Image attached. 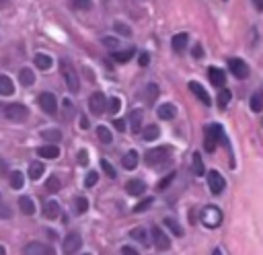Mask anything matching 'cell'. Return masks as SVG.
<instances>
[{
  "label": "cell",
  "mask_w": 263,
  "mask_h": 255,
  "mask_svg": "<svg viewBox=\"0 0 263 255\" xmlns=\"http://www.w3.org/2000/svg\"><path fill=\"white\" fill-rule=\"evenodd\" d=\"M148 62H150V56L144 51V53H140V58H138V64L144 68V66H148Z\"/></svg>",
  "instance_id": "48"
},
{
  "label": "cell",
  "mask_w": 263,
  "mask_h": 255,
  "mask_svg": "<svg viewBox=\"0 0 263 255\" xmlns=\"http://www.w3.org/2000/svg\"><path fill=\"white\" fill-rule=\"evenodd\" d=\"M138 152L136 150H129V152H125L123 156H121V167L123 169H127V171H134L136 167H138Z\"/></svg>",
  "instance_id": "20"
},
{
  "label": "cell",
  "mask_w": 263,
  "mask_h": 255,
  "mask_svg": "<svg viewBox=\"0 0 263 255\" xmlns=\"http://www.w3.org/2000/svg\"><path fill=\"white\" fill-rule=\"evenodd\" d=\"M113 128H115L117 132H123V130H125V121H123V119H113Z\"/></svg>",
  "instance_id": "49"
},
{
  "label": "cell",
  "mask_w": 263,
  "mask_h": 255,
  "mask_svg": "<svg viewBox=\"0 0 263 255\" xmlns=\"http://www.w3.org/2000/svg\"><path fill=\"white\" fill-rule=\"evenodd\" d=\"M37 101H39V107H41L47 115H55V113H58V99H55L53 93H41Z\"/></svg>",
  "instance_id": "7"
},
{
  "label": "cell",
  "mask_w": 263,
  "mask_h": 255,
  "mask_svg": "<svg viewBox=\"0 0 263 255\" xmlns=\"http://www.w3.org/2000/svg\"><path fill=\"white\" fill-rule=\"evenodd\" d=\"M189 90H191V93H193V95H195V97L201 101V105H205V107H210V105H212V99H210L208 90H205V88H203L199 82L191 80V82H189Z\"/></svg>",
  "instance_id": "13"
},
{
  "label": "cell",
  "mask_w": 263,
  "mask_h": 255,
  "mask_svg": "<svg viewBox=\"0 0 263 255\" xmlns=\"http://www.w3.org/2000/svg\"><path fill=\"white\" fill-rule=\"evenodd\" d=\"M97 181H99V173L97 171H88V175L84 179V187H92Z\"/></svg>",
  "instance_id": "44"
},
{
  "label": "cell",
  "mask_w": 263,
  "mask_h": 255,
  "mask_svg": "<svg viewBox=\"0 0 263 255\" xmlns=\"http://www.w3.org/2000/svg\"><path fill=\"white\" fill-rule=\"evenodd\" d=\"M60 70H62V76H64L66 86H68L72 93H78V90H80V78H78L74 66H72L68 60H62V62H60Z\"/></svg>",
  "instance_id": "3"
},
{
  "label": "cell",
  "mask_w": 263,
  "mask_h": 255,
  "mask_svg": "<svg viewBox=\"0 0 263 255\" xmlns=\"http://www.w3.org/2000/svg\"><path fill=\"white\" fill-rule=\"evenodd\" d=\"M152 204H154V197H144L140 204H136V206H134V212H136V214H140V212H146V210H148Z\"/></svg>",
  "instance_id": "38"
},
{
  "label": "cell",
  "mask_w": 263,
  "mask_h": 255,
  "mask_svg": "<svg viewBox=\"0 0 263 255\" xmlns=\"http://www.w3.org/2000/svg\"><path fill=\"white\" fill-rule=\"evenodd\" d=\"M142 132V138L146 140V142H150V140H156L158 136H160V128L156 125V123H150V125H146L144 130H140Z\"/></svg>",
  "instance_id": "25"
},
{
  "label": "cell",
  "mask_w": 263,
  "mask_h": 255,
  "mask_svg": "<svg viewBox=\"0 0 263 255\" xmlns=\"http://www.w3.org/2000/svg\"><path fill=\"white\" fill-rule=\"evenodd\" d=\"M88 210V199L84 195H76L74 197V214H84Z\"/></svg>",
  "instance_id": "31"
},
{
  "label": "cell",
  "mask_w": 263,
  "mask_h": 255,
  "mask_svg": "<svg viewBox=\"0 0 263 255\" xmlns=\"http://www.w3.org/2000/svg\"><path fill=\"white\" fill-rule=\"evenodd\" d=\"M43 216H45L47 220H53V218H58V216H60V204H58L55 199H51V202H45V204H43Z\"/></svg>",
  "instance_id": "22"
},
{
  "label": "cell",
  "mask_w": 263,
  "mask_h": 255,
  "mask_svg": "<svg viewBox=\"0 0 263 255\" xmlns=\"http://www.w3.org/2000/svg\"><path fill=\"white\" fill-rule=\"evenodd\" d=\"M76 8H90V0H74Z\"/></svg>",
  "instance_id": "51"
},
{
  "label": "cell",
  "mask_w": 263,
  "mask_h": 255,
  "mask_svg": "<svg viewBox=\"0 0 263 255\" xmlns=\"http://www.w3.org/2000/svg\"><path fill=\"white\" fill-rule=\"evenodd\" d=\"M43 165L41 162H31L29 165V171H27V175H29V179H33V181H37V179H41L43 177Z\"/></svg>",
  "instance_id": "28"
},
{
  "label": "cell",
  "mask_w": 263,
  "mask_h": 255,
  "mask_svg": "<svg viewBox=\"0 0 263 255\" xmlns=\"http://www.w3.org/2000/svg\"><path fill=\"white\" fill-rule=\"evenodd\" d=\"M101 167H103V171L107 173V177H111V179H115V177H117V171L113 169V165H111L107 158H103V160H101Z\"/></svg>",
  "instance_id": "42"
},
{
  "label": "cell",
  "mask_w": 263,
  "mask_h": 255,
  "mask_svg": "<svg viewBox=\"0 0 263 255\" xmlns=\"http://www.w3.org/2000/svg\"><path fill=\"white\" fill-rule=\"evenodd\" d=\"M14 93V84L6 74H0V95L2 97H10Z\"/></svg>",
  "instance_id": "24"
},
{
  "label": "cell",
  "mask_w": 263,
  "mask_h": 255,
  "mask_svg": "<svg viewBox=\"0 0 263 255\" xmlns=\"http://www.w3.org/2000/svg\"><path fill=\"white\" fill-rule=\"evenodd\" d=\"M125 191L129 193V195H142L144 191H146V183L142 181V179H129L127 183H125Z\"/></svg>",
  "instance_id": "15"
},
{
  "label": "cell",
  "mask_w": 263,
  "mask_h": 255,
  "mask_svg": "<svg viewBox=\"0 0 263 255\" xmlns=\"http://www.w3.org/2000/svg\"><path fill=\"white\" fill-rule=\"evenodd\" d=\"M47 234L51 236V241H55V236H58V234H55V230H47Z\"/></svg>",
  "instance_id": "55"
},
{
  "label": "cell",
  "mask_w": 263,
  "mask_h": 255,
  "mask_svg": "<svg viewBox=\"0 0 263 255\" xmlns=\"http://www.w3.org/2000/svg\"><path fill=\"white\" fill-rule=\"evenodd\" d=\"M119 109H121V99H119V97H111V99L107 101V105H105V111H109L111 115H115Z\"/></svg>",
  "instance_id": "35"
},
{
  "label": "cell",
  "mask_w": 263,
  "mask_h": 255,
  "mask_svg": "<svg viewBox=\"0 0 263 255\" xmlns=\"http://www.w3.org/2000/svg\"><path fill=\"white\" fill-rule=\"evenodd\" d=\"M201 224L205 228H218L222 224V210L218 206H212V204L203 206V210H201Z\"/></svg>",
  "instance_id": "4"
},
{
  "label": "cell",
  "mask_w": 263,
  "mask_h": 255,
  "mask_svg": "<svg viewBox=\"0 0 263 255\" xmlns=\"http://www.w3.org/2000/svg\"><path fill=\"white\" fill-rule=\"evenodd\" d=\"M105 105H107V99H105V95H103L101 90H97V93H92V95L88 97V109H90L92 115L105 113Z\"/></svg>",
  "instance_id": "9"
},
{
  "label": "cell",
  "mask_w": 263,
  "mask_h": 255,
  "mask_svg": "<svg viewBox=\"0 0 263 255\" xmlns=\"http://www.w3.org/2000/svg\"><path fill=\"white\" fill-rule=\"evenodd\" d=\"M84 255H88V253H84Z\"/></svg>",
  "instance_id": "59"
},
{
  "label": "cell",
  "mask_w": 263,
  "mask_h": 255,
  "mask_svg": "<svg viewBox=\"0 0 263 255\" xmlns=\"http://www.w3.org/2000/svg\"><path fill=\"white\" fill-rule=\"evenodd\" d=\"M156 113H158L160 119H166L168 121V119H175L177 117V107L173 103H162V105H158Z\"/></svg>",
  "instance_id": "16"
},
{
  "label": "cell",
  "mask_w": 263,
  "mask_h": 255,
  "mask_svg": "<svg viewBox=\"0 0 263 255\" xmlns=\"http://www.w3.org/2000/svg\"><path fill=\"white\" fill-rule=\"evenodd\" d=\"M41 138L47 140V142H51V144H55L58 140H62V132L60 130H43L41 132Z\"/></svg>",
  "instance_id": "32"
},
{
  "label": "cell",
  "mask_w": 263,
  "mask_h": 255,
  "mask_svg": "<svg viewBox=\"0 0 263 255\" xmlns=\"http://www.w3.org/2000/svg\"><path fill=\"white\" fill-rule=\"evenodd\" d=\"M23 255H55V251H53V247H49L45 243L31 241L23 247Z\"/></svg>",
  "instance_id": "6"
},
{
  "label": "cell",
  "mask_w": 263,
  "mask_h": 255,
  "mask_svg": "<svg viewBox=\"0 0 263 255\" xmlns=\"http://www.w3.org/2000/svg\"><path fill=\"white\" fill-rule=\"evenodd\" d=\"M230 99H232V93H230V90H226V88H222V90H220V95H218V107H222V109H224V107L228 105V101H230Z\"/></svg>",
  "instance_id": "39"
},
{
  "label": "cell",
  "mask_w": 263,
  "mask_h": 255,
  "mask_svg": "<svg viewBox=\"0 0 263 255\" xmlns=\"http://www.w3.org/2000/svg\"><path fill=\"white\" fill-rule=\"evenodd\" d=\"M212 255H222V251H220V249H214V251H212Z\"/></svg>",
  "instance_id": "56"
},
{
  "label": "cell",
  "mask_w": 263,
  "mask_h": 255,
  "mask_svg": "<svg viewBox=\"0 0 263 255\" xmlns=\"http://www.w3.org/2000/svg\"><path fill=\"white\" fill-rule=\"evenodd\" d=\"M35 66L39 70H49L51 68V58L45 53H35Z\"/></svg>",
  "instance_id": "29"
},
{
  "label": "cell",
  "mask_w": 263,
  "mask_h": 255,
  "mask_svg": "<svg viewBox=\"0 0 263 255\" xmlns=\"http://www.w3.org/2000/svg\"><path fill=\"white\" fill-rule=\"evenodd\" d=\"M37 154L39 156H43V158H58L60 156V148L55 146V144H43V146H39L37 148Z\"/></svg>",
  "instance_id": "19"
},
{
  "label": "cell",
  "mask_w": 263,
  "mask_h": 255,
  "mask_svg": "<svg viewBox=\"0 0 263 255\" xmlns=\"http://www.w3.org/2000/svg\"><path fill=\"white\" fill-rule=\"evenodd\" d=\"M208 187H210V191L214 195H220L224 191V187H226V181L218 171H208Z\"/></svg>",
  "instance_id": "10"
},
{
  "label": "cell",
  "mask_w": 263,
  "mask_h": 255,
  "mask_svg": "<svg viewBox=\"0 0 263 255\" xmlns=\"http://www.w3.org/2000/svg\"><path fill=\"white\" fill-rule=\"evenodd\" d=\"M142 119H144V111H142V109H134V111L129 113V128H132L134 134H140V130H142Z\"/></svg>",
  "instance_id": "18"
},
{
  "label": "cell",
  "mask_w": 263,
  "mask_h": 255,
  "mask_svg": "<svg viewBox=\"0 0 263 255\" xmlns=\"http://www.w3.org/2000/svg\"><path fill=\"white\" fill-rule=\"evenodd\" d=\"M152 243L158 251H166L171 247V239L160 226H152Z\"/></svg>",
  "instance_id": "11"
},
{
  "label": "cell",
  "mask_w": 263,
  "mask_h": 255,
  "mask_svg": "<svg viewBox=\"0 0 263 255\" xmlns=\"http://www.w3.org/2000/svg\"><path fill=\"white\" fill-rule=\"evenodd\" d=\"M173 179H175V173L171 171V173H168L166 177H162V179H160V181L156 183V189H158V191H164V189H166V187L171 185V181H173Z\"/></svg>",
  "instance_id": "41"
},
{
  "label": "cell",
  "mask_w": 263,
  "mask_h": 255,
  "mask_svg": "<svg viewBox=\"0 0 263 255\" xmlns=\"http://www.w3.org/2000/svg\"><path fill=\"white\" fill-rule=\"evenodd\" d=\"M0 199H2V195H0Z\"/></svg>",
  "instance_id": "60"
},
{
  "label": "cell",
  "mask_w": 263,
  "mask_h": 255,
  "mask_svg": "<svg viewBox=\"0 0 263 255\" xmlns=\"http://www.w3.org/2000/svg\"><path fill=\"white\" fill-rule=\"evenodd\" d=\"M88 125H90L88 119H86V117H80V128H82V130H88Z\"/></svg>",
  "instance_id": "53"
},
{
  "label": "cell",
  "mask_w": 263,
  "mask_h": 255,
  "mask_svg": "<svg viewBox=\"0 0 263 255\" xmlns=\"http://www.w3.org/2000/svg\"><path fill=\"white\" fill-rule=\"evenodd\" d=\"M78 162H80V165H86V162H88V154H86V150H78Z\"/></svg>",
  "instance_id": "50"
},
{
  "label": "cell",
  "mask_w": 263,
  "mask_h": 255,
  "mask_svg": "<svg viewBox=\"0 0 263 255\" xmlns=\"http://www.w3.org/2000/svg\"><path fill=\"white\" fill-rule=\"evenodd\" d=\"M187 41H189V35H187V33H177V35H173V39H171L173 51L181 53V51L187 47Z\"/></svg>",
  "instance_id": "17"
},
{
  "label": "cell",
  "mask_w": 263,
  "mask_h": 255,
  "mask_svg": "<svg viewBox=\"0 0 263 255\" xmlns=\"http://www.w3.org/2000/svg\"><path fill=\"white\" fill-rule=\"evenodd\" d=\"M164 226H166L175 236H183V228H181V224H179L177 220H173V218H164Z\"/></svg>",
  "instance_id": "33"
},
{
  "label": "cell",
  "mask_w": 263,
  "mask_h": 255,
  "mask_svg": "<svg viewBox=\"0 0 263 255\" xmlns=\"http://www.w3.org/2000/svg\"><path fill=\"white\" fill-rule=\"evenodd\" d=\"M18 210H21L25 216H31V214H35V202H33L29 195H21V197H18Z\"/></svg>",
  "instance_id": "21"
},
{
  "label": "cell",
  "mask_w": 263,
  "mask_h": 255,
  "mask_svg": "<svg viewBox=\"0 0 263 255\" xmlns=\"http://www.w3.org/2000/svg\"><path fill=\"white\" fill-rule=\"evenodd\" d=\"M0 255H6V249H4L2 245H0Z\"/></svg>",
  "instance_id": "57"
},
{
  "label": "cell",
  "mask_w": 263,
  "mask_h": 255,
  "mask_svg": "<svg viewBox=\"0 0 263 255\" xmlns=\"http://www.w3.org/2000/svg\"><path fill=\"white\" fill-rule=\"evenodd\" d=\"M218 142H220V144H224V146H228V140H226V134H224L222 125H220V123H212V125H208V128H205L203 148H205L208 152H214V150H216V146H218Z\"/></svg>",
  "instance_id": "1"
},
{
  "label": "cell",
  "mask_w": 263,
  "mask_h": 255,
  "mask_svg": "<svg viewBox=\"0 0 263 255\" xmlns=\"http://www.w3.org/2000/svg\"><path fill=\"white\" fill-rule=\"evenodd\" d=\"M208 76H210V82L214 84V86H224L226 84V74H224V70H220V68H216V66H212L210 70H208Z\"/></svg>",
  "instance_id": "14"
},
{
  "label": "cell",
  "mask_w": 263,
  "mask_h": 255,
  "mask_svg": "<svg viewBox=\"0 0 263 255\" xmlns=\"http://www.w3.org/2000/svg\"><path fill=\"white\" fill-rule=\"evenodd\" d=\"M193 58H197V60L203 58V47H201V45H195V47H193Z\"/></svg>",
  "instance_id": "52"
},
{
  "label": "cell",
  "mask_w": 263,
  "mask_h": 255,
  "mask_svg": "<svg viewBox=\"0 0 263 255\" xmlns=\"http://www.w3.org/2000/svg\"><path fill=\"white\" fill-rule=\"evenodd\" d=\"M97 136H99V140H101L103 144H111V140H113L111 132H109L105 125H99V128H97Z\"/></svg>",
  "instance_id": "37"
},
{
  "label": "cell",
  "mask_w": 263,
  "mask_h": 255,
  "mask_svg": "<svg viewBox=\"0 0 263 255\" xmlns=\"http://www.w3.org/2000/svg\"><path fill=\"white\" fill-rule=\"evenodd\" d=\"M168 158H171V148H168V146H156V148H150V150L144 154V162H146L148 167H154V169L162 167Z\"/></svg>",
  "instance_id": "2"
},
{
  "label": "cell",
  "mask_w": 263,
  "mask_h": 255,
  "mask_svg": "<svg viewBox=\"0 0 263 255\" xmlns=\"http://www.w3.org/2000/svg\"><path fill=\"white\" fill-rule=\"evenodd\" d=\"M80 247H82V236H80L78 232H70V234L64 239V243H62L64 255H74Z\"/></svg>",
  "instance_id": "8"
},
{
  "label": "cell",
  "mask_w": 263,
  "mask_h": 255,
  "mask_svg": "<svg viewBox=\"0 0 263 255\" xmlns=\"http://www.w3.org/2000/svg\"><path fill=\"white\" fill-rule=\"evenodd\" d=\"M23 185H25V175L21 171H12L10 173V187L12 189H23Z\"/></svg>",
  "instance_id": "30"
},
{
  "label": "cell",
  "mask_w": 263,
  "mask_h": 255,
  "mask_svg": "<svg viewBox=\"0 0 263 255\" xmlns=\"http://www.w3.org/2000/svg\"><path fill=\"white\" fill-rule=\"evenodd\" d=\"M191 171H193V175H197V177L205 175V171H203V160H201L199 152H193V156H191Z\"/></svg>",
  "instance_id": "27"
},
{
  "label": "cell",
  "mask_w": 263,
  "mask_h": 255,
  "mask_svg": "<svg viewBox=\"0 0 263 255\" xmlns=\"http://www.w3.org/2000/svg\"><path fill=\"white\" fill-rule=\"evenodd\" d=\"M228 68H230V72H232L236 78H240V80L249 76V66H247V62L240 60V58H230V60H228Z\"/></svg>",
  "instance_id": "12"
},
{
  "label": "cell",
  "mask_w": 263,
  "mask_h": 255,
  "mask_svg": "<svg viewBox=\"0 0 263 255\" xmlns=\"http://www.w3.org/2000/svg\"><path fill=\"white\" fill-rule=\"evenodd\" d=\"M129 236H132L134 241L142 243V245H150V241H148V232H146V228H142V226L132 228V230H129Z\"/></svg>",
  "instance_id": "26"
},
{
  "label": "cell",
  "mask_w": 263,
  "mask_h": 255,
  "mask_svg": "<svg viewBox=\"0 0 263 255\" xmlns=\"http://www.w3.org/2000/svg\"><path fill=\"white\" fill-rule=\"evenodd\" d=\"M121 255H140V253H138V249H134L132 245H123V247H121Z\"/></svg>",
  "instance_id": "47"
},
{
  "label": "cell",
  "mask_w": 263,
  "mask_h": 255,
  "mask_svg": "<svg viewBox=\"0 0 263 255\" xmlns=\"http://www.w3.org/2000/svg\"><path fill=\"white\" fill-rule=\"evenodd\" d=\"M253 2H255V8H259V10L263 8V0H253Z\"/></svg>",
  "instance_id": "54"
},
{
  "label": "cell",
  "mask_w": 263,
  "mask_h": 255,
  "mask_svg": "<svg viewBox=\"0 0 263 255\" xmlns=\"http://www.w3.org/2000/svg\"><path fill=\"white\" fill-rule=\"evenodd\" d=\"M45 189H47L49 193H55V191H60V189H62V183H60V179H58L55 175H51V177L45 181Z\"/></svg>",
  "instance_id": "36"
},
{
  "label": "cell",
  "mask_w": 263,
  "mask_h": 255,
  "mask_svg": "<svg viewBox=\"0 0 263 255\" xmlns=\"http://www.w3.org/2000/svg\"><path fill=\"white\" fill-rule=\"evenodd\" d=\"M113 29H115L117 33L125 35V37H129V35H132V29H129L127 25H123V23H115V25H113Z\"/></svg>",
  "instance_id": "45"
},
{
  "label": "cell",
  "mask_w": 263,
  "mask_h": 255,
  "mask_svg": "<svg viewBox=\"0 0 263 255\" xmlns=\"http://www.w3.org/2000/svg\"><path fill=\"white\" fill-rule=\"evenodd\" d=\"M129 58H134V49L129 47V49H123V51H113V60L115 62H119V64H123V62H127Z\"/></svg>",
  "instance_id": "34"
},
{
  "label": "cell",
  "mask_w": 263,
  "mask_h": 255,
  "mask_svg": "<svg viewBox=\"0 0 263 255\" xmlns=\"http://www.w3.org/2000/svg\"><path fill=\"white\" fill-rule=\"evenodd\" d=\"M261 107H263V103H261V93L257 90V93H253V97H251V109H253L255 113H259Z\"/></svg>",
  "instance_id": "40"
},
{
  "label": "cell",
  "mask_w": 263,
  "mask_h": 255,
  "mask_svg": "<svg viewBox=\"0 0 263 255\" xmlns=\"http://www.w3.org/2000/svg\"><path fill=\"white\" fill-rule=\"evenodd\" d=\"M156 95H158V86H156V84H148V86H146V101L152 103V101L156 99Z\"/></svg>",
  "instance_id": "43"
},
{
  "label": "cell",
  "mask_w": 263,
  "mask_h": 255,
  "mask_svg": "<svg viewBox=\"0 0 263 255\" xmlns=\"http://www.w3.org/2000/svg\"><path fill=\"white\" fill-rule=\"evenodd\" d=\"M4 117L10 119V121H25L29 117V109L23 105V103H10L2 109Z\"/></svg>",
  "instance_id": "5"
},
{
  "label": "cell",
  "mask_w": 263,
  "mask_h": 255,
  "mask_svg": "<svg viewBox=\"0 0 263 255\" xmlns=\"http://www.w3.org/2000/svg\"><path fill=\"white\" fill-rule=\"evenodd\" d=\"M103 45H105V47H109V49H117L119 41H117L115 37H103Z\"/></svg>",
  "instance_id": "46"
},
{
  "label": "cell",
  "mask_w": 263,
  "mask_h": 255,
  "mask_svg": "<svg viewBox=\"0 0 263 255\" xmlns=\"http://www.w3.org/2000/svg\"><path fill=\"white\" fill-rule=\"evenodd\" d=\"M18 82H21L23 86L35 84V72H33L31 68H21V72H18Z\"/></svg>",
  "instance_id": "23"
},
{
  "label": "cell",
  "mask_w": 263,
  "mask_h": 255,
  "mask_svg": "<svg viewBox=\"0 0 263 255\" xmlns=\"http://www.w3.org/2000/svg\"><path fill=\"white\" fill-rule=\"evenodd\" d=\"M2 109H4V105H0V113H2Z\"/></svg>",
  "instance_id": "58"
}]
</instances>
